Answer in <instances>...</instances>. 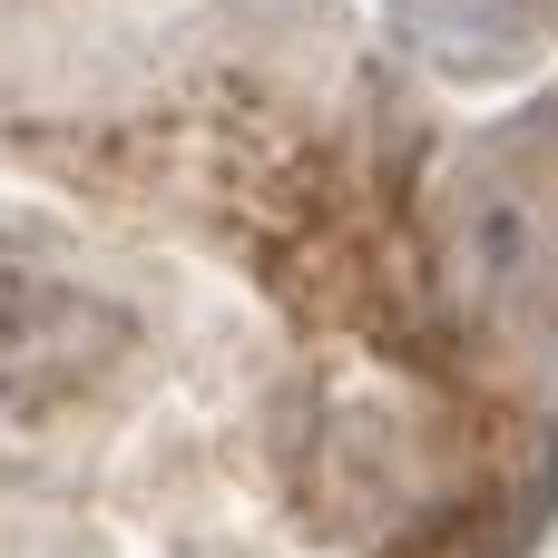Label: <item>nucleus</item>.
Segmentation results:
<instances>
[{
    "mask_svg": "<svg viewBox=\"0 0 558 558\" xmlns=\"http://www.w3.org/2000/svg\"><path fill=\"white\" fill-rule=\"evenodd\" d=\"M88 333H98V304H78L69 284H49L39 265H20L0 245V402H29L39 383H69Z\"/></svg>",
    "mask_w": 558,
    "mask_h": 558,
    "instance_id": "nucleus-1",
    "label": "nucleus"
},
{
    "mask_svg": "<svg viewBox=\"0 0 558 558\" xmlns=\"http://www.w3.org/2000/svg\"><path fill=\"white\" fill-rule=\"evenodd\" d=\"M558 0H392V20L441 59V69H510L539 49Z\"/></svg>",
    "mask_w": 558,
    "mask_h": 558,
    "instance_id": "nucleus-2",
    "label": "nucleus"
}]
</instances>
